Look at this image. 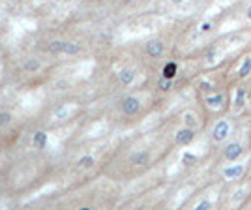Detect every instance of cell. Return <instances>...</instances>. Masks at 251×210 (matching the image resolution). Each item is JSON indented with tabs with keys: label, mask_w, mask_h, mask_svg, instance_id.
<instances>
[{
	"label": "cell",
	"mask_w": 251,
	"mask_h": 210,
	"mask_svg": "<svg viewBox=\"0 0 251 210\" xmlns=\"http://www.w3.org/2000/svg\"><path fill=\"white\" fill-rule=\"evenodd\" d=\"M148 159H150L148 152H139L135 156H131V161L137 163V165H145V163H148Z\"/></svg>",
	"instance_id": "cell-6"
},
{
	"label": "cell",
	"mask_w": 251,
	"mask_h": 210,
	"mask_svg": "<svg viewBox=\"0 0 251 210\" xmlns=\"http://www.w3.org/2000/svg\"><path fill=\"white\" fill-rule=\"evenodd\" d=\"M175 2H180V0H175Z\"/></svg>",
	"instance_id": "cell-12"
},
{
	"label": "cell",
	"mask_w": 251,
	"mask_h": 210,
	"mask_svg": "<svg viewBox=\"0 0 251 210\" xmlns=\"http://www.w3.org/2000/svg\"><path fill=\"white\" fill-rule=\"evenodd\" d=\"M90 161H92L90 158H84V159H83V161H81V163H83V165H90Z\"/></svg>",
	"instance_id": "cell-11"
},
{
	"label": "cell",
	"mask_w": 251,
	"mask_h": 210,
	"mask_svg": "<svg viewBox=\"0 0 251 210\" xmlns=\"http://www.w3.org/2000/svg\"><path fill=\"white\" fill-rule=\"evenodd\" d=\"M34 145H36V148H43V145H45V133H36Z\"/></svg>",
	"instance_id": "cell-8"
},
{
	"label": "cell",
	"mask_w": 251,
	"mask_h": 210,
	"mask_svg": "<svg viewBox=\"0 0 251 210\" xmlns=\"http://www.w3.org/2000/svg\"><path fill=\"white\" fill-rule=\"evenodd\" d=\"M230 135H232V122H230V118H227V116H218L212 130H210L212 141L216 145H223L227 139H230Z\"/></svg>",
	"instance_id": "cell-1"
},
{
	"label": "cell",
	"mask_w": 251,
	"mask_h": 210,
	"mask_svg": "<svg viewBox=\"0 0 251 210\" xmlns=\"http://www.w3.org/2000/svg\"><path fill=\"white\" fill-rule=\"evenodd\" d=\"M250 98H251V94H250Z\"/></svg>",
	"instance_id": "cell-13"
},
{
	"label": "cell",
	"mask_w": 251,
	"mask_h": 210,
	"mask_svg": "<svg viewBox=\"0 0 251 210\" xmlns=\"http://www.w3.org/2000/svg\"><path fill=\"white\" fill-rule=\"evenodd\" d=\"M147 51L150 56H159L163 51V45H161V42H150L147 45Z\"/></svg>",
	"instance_id": "cell-5"
},
{
	"label": "cell",
	"mask_w": 251,
	"mask_h": 210,
	"mask_svg": "<svg viewBox=\"0 0 251 210\" xmlns=\"http://www.w3.org/2000/svg\"><path fill=\"white\" fill-rule=\"evenodd\" d=\"M139 107H141V104H139V100H137V98H126L124 100V113L126 115H133V113H137V111H139Z\"/></svg>",
	"instance_id": "cell-4"
},
{
	"label": "cell",
	"mask_w": 251,
	"mask_h": 210,
	"mask_svg": "<svg viewBox=\"0 0 251 210\" xmlns=\"http://www.w3.org/2000/svg\"><path fill=\"white\" fill-rule=\"evenodd\" d=\"M176 75V64L175 62H169L165 68H163V77L165 79H173Z\"/></svg>",
	"instance_id": "cell-7"
},
{
	"label": "cell",
	"mask_w": 251,
	"mask_h": 210,
	"mask_svg": "<svg viewBox=\"0 0 251 210\" xmlns=\"http://www.w3.org/2000/svg\"><path fill=\"white\" fill-rule=\"evenodd\" d=\"M193 137H195V131L191 130V128H182L180 131H176V137H175V141H176V145H189L191 141H193Z\"/></svg>",
	"instance_id": "cell-3"
},
{
	"label": "cell",
	"mask_w": 251,
	"mask_h": 210,
	"mask_svg": "<svg viewBox=\"0 0 251 210\" xmlns=\"http://www.w3.org/2000/svg\"><path fill=\"white\" fill-rule=\"evenodd\" d=\"M122 81H124V83H129V81H131V72H124V75H122Z\"/></svg>",
	"instance_id": "cell-9"
},
{
	"label": "cell",
	"mask_w": 251,
	"mask_h": 210,
	"mask_svg": "<svg viewBox=\"0 0 251 210\" xmlns=\"http://www.w3.org/2000/svg\"><path fill=\"white\" fill-rule=\"evenodd\" d=\"M8 120H10L8 115H0V124H4V122H8Z\"/></svg>",
	"instance_id": "cell-10"
},
{
	"label": "cell",
	"mask_w": 251,
	"mask_h": 210,
	"mask_svg": "<svg viewBox=\"0 0 251 210\" xmlns=\"http://www.w3.org/2000/svg\"><path fill=\"white\" fill-rule=\"evenodd\" d=\"M242 154H244V145L240 141H230L229 145L223 147V158L227 161H236Z\"/></svg>",
	"instance_id": "cell-2"
}]
</instances>
